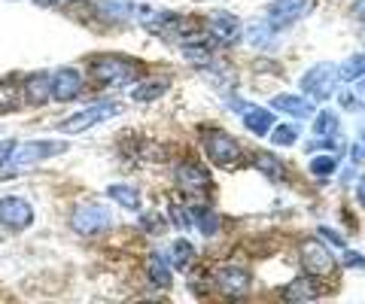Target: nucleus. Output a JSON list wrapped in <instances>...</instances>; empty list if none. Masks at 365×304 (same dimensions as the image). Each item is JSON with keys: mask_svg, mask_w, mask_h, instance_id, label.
<instances>
[{"mask_svg": "<svg viewBox=\"0 0 365 304\" xmlns=\"http://www.w3.org/2000/svg\"><path fill=\"white\" fill-rule=\"evenodd\" d=\"M88 76L98 85H125V83L140 80L143 64H137L131 58H119V55H98V58H91Z\"/></svg>", "mask_w": 365, "mask_h": 304, "instance_id": "f257e3e1", "label": "nucleus"}, {"mask_svg": "<svg viewBox=\"0 0 365 304\" xmlns=\"http://www.w3.org/2000/svg\"><path fill=\"white\" fill-rule=\"evenodd\" d=\"M64 150H67V143H61V140H31V143H19L16 150H13V159H9L4 167H0V177L19 174V171H25V167H31V164L49 159V155H61Z\"/></svg>", "mask_w": 365, "mask_h": 304, "instance_id": "f03ea898", "label": "nucleus"}, {"mask_svg": "<svg viewBox=\"0 0 365 304\" xmlns=\"http://www.w3.org/2000/svg\"><path fill=\"white\" fill-rule=\"evenodd\" d=\"M113 225V216L107 207L95 204V201H88V204H79L73 213H71V229L76 234H83V238H95V234H104L107 229Z\"/></svg>", "mask_w": 365, "mask_h": 304, "instance_id": "7ed1b4c3", "label": "nucleus"}, {"mask_svg": "<svg viewBox=\"0 0 365 304\" xmlns=\"http://www.w3.org/2000/svg\"><path fill=\"white\" fill-rule=\"evenodd\" d=\"M204 152L216 167H235L237 159H241V146L232 134H225L220 128H210L204 134Z\"/></svg>", "mask_w": 365, "mask_h": 304, "instance_id": "20e7f679", "label": "nucleus"}, {"mask_svg": "<svg viewBox=\"0 0 365 304\" xmlns=\"http://www.w3.org/2000/svg\"><path fill=\"white\" fill-rule=\"evenodd\" d=\"M302 268H304V274H311V277H332L338 265H335L332 250H329L323 241L307 238L302 243Z\"/></svg>", "mask_w": 365, "mask_h": 304, "instance_id": "39448f33", "label": "nucleus"}, {"mask_svg": "<svg viewBox=\"0 0 365 304\" xmlns=\"http://www.w3.org/2000/svg\"><path fill=\"white\" fill-rule=\"evenodd\" d=\"M338 80L341 76H338V70L332 64H317L302 76V88L311 95V100H329L335 95Z\"/></svg>", "mask_w": 365, "mask_h": 304, "instance_id": "423d86ee", "label": "nucleus"}, {"mask_svg": "<svg viewBox=\"0 0 365 304\" xmlns=\"http://www.w3.org/2000/svg\"><path fill=\"white\" fill-rule=\"evenodd\" d=\"M314 4L317 0H274L268 6V25L271 28H289L311 13Z\"/></svg>", "mask_w": 365, "mask_h": 304, "instance_id": "0eeeda50", "label": "nucleus"}, {"mask_svg": "<svg viewBox=\"0 0 365 304\" xmlns=\"http://www.w3.org/2000/svg\"><path fill=\"white\" fill-rule=\"evenodd\" d=\"M213 283H216V289H220L222 295L241 298V295L250 292V274L244 271V268H237V265H222L220 271L213 274Z\"/></svg>", "mask_w": 365, "mask_h": 304, "instance_id": "6e6552de", "label": "nucleus"}, {"mask_svg": "<svg viewBox=\"0 0 365 304\" xmlns=\"http://www.w3.org/2000/svg\"><path fill=\"white\" fill-rule=\"evenodd\" d=\"M116 112H122L119 104H101V107L83 110V112H76V116H71L67 122H61V134H79V131H86L91 125H98V122L116 116Z\"/></svg>", "mask_w": 365, "mask_h": 304, "instance_id": "1a4fd4ad", "label": "nucleus"}, {"mask_svg": "<svg viewBox=\"0 0 365 304\" xmlns=\"http://www.w3.org/2000/svg\"><path fill=\"white\" fill-rule=\"evenodd\" d=\"M0 222L13 231L28 229L34 222V207L25 198H0Z\"/></svg>", "mask_w": 365, "mask_h": 304, "instance_id": "9d476101", "label": "nucleus"}, {"mask_svg": "<svg viewBox=\"0 0 365 304\" xmlns=\"http://www.w3.org/2000/svg\"><path fill=\"white\" fill-rule=\"evenodd\" d=\"M177 183L186 195H204L210 192V174L195 162H182L177 167Z\"/></svg>", "mask_w": 365, "mask_h": 304, "instance_id": "9b49d317", "label": "nucleus"}, {"mask_svg": "<svg viewBox=\"0 0 365 304\" xmlns=\"http://www.w3.org/2000/svg\"><path fill=\"white\" fill-rule=\"evenodd\" d=\"M83 95V76L73 67H61V70L52 73V98L67 104V100H73Z\"/></svg>", "mask_w": 365, "mask_h": 304, "instance_id": "f8f14e48", "label": "nucleus"}, {"mask_svg": "<svg viewBox=\"0 0 365 304\" xmlns=\"http://www.w3.org/2000/svg\"><path fill=\"white\" fill-rule=\"evenodd\" d=\"M207 33L220 43H235L241 37V21H237L232 13H213L207 21Z\"/></svg>", "mask_w": 365, "mask_h": 304, "instance_id": "ddd939ff", "label": "nucleus"}, {"mask_svg": "<svg viewBox=\"0 0 365 304\" xmlns=\"http://www.w3.org/2000/svg\"><path fill=\"white\" fill-rule=\"evenodd\" d=\"M21 92H25V100L31 107H43L46 100L52 98V76L49 73H31L25 85H21Z\"/></svg>", "mask_w": 365, "mask_h": 304, "instance_id": "4468645a", "label": "nucleus"}, {"mask_svg": "<svg viewBox=\"0 0 365 304\" xmlns=\"http://www.w3.org/2000/svg\"><path fill=\"white\" fill-rule=\"evenodd\" d=\"M271 107L274 110H283V112H289V116L295 119H311L314 116V100H307V98H299V95H277L271 100Z\"/></svg>", "mask_w": 365, "mask_h": 304, "instance_id": "2eb2a0df", "label": "nucleus"}, {"mask_svg": "<svg viewBox=\"0 0 365 304\" xmlns=\"http://www.w3.org/2000/svg\"><path fill=\"white\" fill-rule=\"evenodd\" d=\"M319 295V286L311 280V274L307 277H299V280H292V283L283 289V298L292 301V304H302V301H314Z\"/></svg>", "mask_w": 365, "mask_h": 304, "instance_id": "dca6fc26", "label": "nucleus"}, {"mask_svg": "<svg viewBox=\"0 0 365 304\" xmlns=\"http://www.w3.org/2000/svg\"><path fill=\"white\" fill-rule=\"evenodd\" d=\"M244 125L250 134H268L274 128V119H271V110H262V107H244Z\"/></svg>", "mask_w": 365, "mask_h": 304, "instance_id": "f3484780", "label": "nucleus"}, {"mask_svg": "<svg viewBox=\"0 0 365 304\" xmlns=\"http://www.w3.org/2000/svg\"><path fill=\"white\" fill-rule=\"evenodd\" d=\"M146 274H150L155 286H162V289L170 286V262L162 253H150V258H146Z\"/></svg>", "mask_w": 365, "mask_h": 304, "instance_id": "a211bd4d", "label": "nucleus"}, {"mask_svg": "<svg viewBox=\"0 0 365 304\" xmlns=\"http://www.w3.org/2000/svg\"><path fill=\"white\" fill-rule=\"evenodd\" d=\"M170 268H177V271H189L192 265H195V246H192L189 241H174V246H170Z\"/></svg>", "mask_w": 365, "mask_h": 304, "instance_id": "6ab92c4d", "label": "nucleus"}, {"mask_svg": "<svg viewBox=\"0 0 365 304\" xmlns=\"http://www.w3.org/2000/svg\"><path fill=\"white\" fill-rule=\"evenodd\" d=\"M107 195L116 201L119 207H125V210H140V192L131 186V183H119V186H110L107 189Z\"/></svg>", "mask_w": 365, "mask_h": 304, "instance_id": "aec40b11", "label": "nucleus"}, {"mask_svg": "<svg viewBox=\"0 0 365 304\" xmlns=\"http://www.w3.org/2000/svg\"><path fill=\"white\" fill-rule=\"evenodd\" d=\"M253 164H256L268 179H283V177H287V167L280 164V159H274V155H268V152H256V155H253Z\"/></svg>", "mask_w": 365, "mask_h": 304, "instance_id": "412c9836", "label": "nucleus"}, {"mask_svg": "<svg viewBox=\"0 0 365 304\" xmlns=\"http://www.w3.org/2000/svg\"><path fill=\"white\" fill-rule=\"evenodd\" d=\"M19 88L21 85H16L13 80H0V112H13L19 107V100H21Z\"/></svg>", "mask_w": 365, "mask_h": 304, "instance_id": "4be33fe9", "label": "nucleus"}, {"mask_svg": "<svg viewBox=\"0 0 365 304\" xmlns=\"http://www.w3.org/2000/svg\"><path fill=\"white\" fill-rule=\"evenodd\" d=\"M168 92V83L165 80H150V83H140V85H137L134 88V100H143V104H146V100H155V98H162Z\"/></svg>", "mask_w": 365, "mask_h": 304, "instance_id": "5701e85b", "label": "nucleus"}, {"mask_svg": "<svg viewBox=\"0 0 365 304\" xmlns=\"http://www.w3.org/2000/svg\"><path fill=\"white\" fill-rule=\"evenodd\" d=\"M314 134L317 137H335L338 134V116L335 112H329V110L319 112L317 122H314Z\"/></svg>", "mask_w": 365, "mask_h": 304, "instance_id": "b1692460", "label": "nucleus"}, {"mask_svg": "<svg viewBox=\"0 0 365 304\" xmlns=\"http://www.w3.org/2000/svg\"><path fill=\"white\" fill-rule=\"evenodd\" d=\"M362 73H365V52H359V55H353V58H347L344 67L338 70V76H341V80H347V83L359 80Z\"/></svg>", "mask_w": 365, "mask_h": 304, "instance_id": "393cba45", "label": "nucleus"}, {"mask_svg": "<svg viewBox=\"0 0 365 304\" xmlns=\"http://www.w3.org/2000/svg\"><path fill=\"white\" fill-rule=\"evenodd\" d=\"M274 33H277V28H271L268 21H262V25L250 28V43H253V46H274Z\"/></svg>", "mask_w": 365, "mask_h": 304, "instance_id": "a878e982", "label": "nucleus"}, {"mask_svg": "<svg viewBox=\"0 0 365 304\" xmlns=\"http://www.w3.org/2000/svg\"><path fill=\"white\" fill-rule=\"evenodd\" d=\"M195 222H198V229H201L204 238H210V234L220 231V216H216L213 210H207V207H201V210H198Z\"/></svg>", "mask_w": 365, "mask_h": 304, "instance_id": "bb28decb", "label": "nucleus"}, {"mask_svg": "<svg viewBox=\"0 0 365 304\" xmlns=\"http://www.w3.org/2000/svg\"><path fill=\"white\" fill-rule=\"evenodd\" d=\"M344 107L350 110V107H365V73L359 76V80H353V88L350 92H344Z\"/></svg>", "mask_w": 365, "mask_h": 304, "instance_id": "cd10ccee", "label": "nucleus"}, {"mask_svg": "<svg viewBox=\"0 0 365 304\" xmlns=\"http://www.w3.org/2000/svg\"><path fill=\"white\" fill-rule=\"evenodd\" d=\"M170 219H174V225H177L180 231H189L192 225H195V219L189 216V210H186V207H180V201H177V198L170 201Z\"/></svg>", "mask_w": 365, "mask_h": 304, "instance_id": "c85d7f7f", "label": "nucleus"}, {"mask_svg": "<svg viewBox=\"0 0 365 304\" xmlns=\"http://www.w3.org/2000/svg\"><path fill=\"white\" fill-rule=\"evenodd\" d=\"M140 229L143 231H150V234H165L168 231V219L165 216H158V213H143L140 216Z\"/></svg>", "mask_w": 365, "mask_h": 304, "instance_id": "c756f323", "label": "nucleus"}, {"mask_svg": "<svg viewBox=\"0 0 365 304\" xmlns=\"http://www.w3.org/2000/svg\"><path fill=\"white\" fill-rule=\"evenodd\" d=\"M335 171H338V159H332V155H319V159L311 162L314 177H332Z\"/></svg>", "mask_w": 365, "mask_h": 304, "instance_id": "7c9ffc66", "label": "nucleus"}, {"mask_svg": "<svg viewBox=\"0 0 365 304\" xmlns=\"http://www.w3.org/2000/svg\"><path fill=\"white\" fill-rule=\"evenodd\" d=\"M101 9H107V16H113V19H131L134 16V6L119 4V0H101Z\"/></svg>", "mask_w": 365, "mask_h": 304, "instance_id": "2f4dec72", "label": "nucleus"}, {"mask_svg": "<svg viewBox=\"0 0 365 304\" xmlns=\"http://www.w3.org/2000/svg\"><path fill=\"white\" fill-rule=\"evenodd\" d=\"M271 140L274 146H292L295 140H299V131H295L292 125H277V128H271Z\"/></svg>", "mask_w": 365, "mask_h": 304, "instance_id": "473e14b6", "label": "nucleus"}, {"mask_svg": "<svg viewBox=\"0 0 365 304\" xmlns=\"http://www.w3.org/2000/svg\"><path fill=\"white\" fill-rule=\"evenodd\" d=\"M16 140H4V143H0V167H4L9 159H13V150H16Z\"/></svg>", "mask_w": 365, "mask_h": 304, "instance_id": "72a5a7b5", "label": "nucleus"}, {"mask_svg": "<svg viewBox=\"0 0 365 304\" xmlns=\"http://www.w3.org/2000/svg\"><path fill=\"white\" fill-rule=\"evenodd\" d=\"M317 231H319V238H323V241H329L332 246H344V241H341L335 231H329V229H317Z\"/></svg>", "mask_w": 365, "mask_h": 304, "instance_id": "f704fd0d", "label": "nucleus"}, {"mask_svg": "<svg viewBox=\"0 0 365 304\" xmlns=\"http://www.w3.org/2000/svg\"><path fill=\"white\" fill-rule=\"evenodd\" d=\"M344 265H350V268H365V258H362L359 253H344Z\"/></svg>", "mask_w": 365, "mask_h": 304, "instance_id": "c9c22d12", "label": "nucleus"}, {"mask_svg": "<svg viewBox=\"0 0 365 304\" xmlns=\"http://www.w3.org/2000/svg\"><path fill=\"white\" fill-rule=\"evenodd\" d=\"M350 159H353V164H359V162H365V143H356L350 150Z\"/></svg>", "mask_w": 365, "mask_h": 304, "instance_id": "e433bc0d", "label": "nucleus"}, {"mask_svg": "<svg viewBox=\"0 0 365 304\" xmlns=\"http://www.w3.org/2000/svg\"><path fill=\"white\" fill-rule=\"evenodd\" d=\"M350 13H353V19H359V21H365V0H356V4L350 6Z\"/></svg>", "mask_w": 365, "mask_h": 304, "instance_id": "4c0bfd02", "label": "nucleus"}, {"mask_svg": "<svg viewBox=\"0 0 365 304\" xmlns=\"http://www.w3.org/2000/svg\"><path fill=\"white\" fill-rule=\"evenodd\" d=\"M356 198H359V204L365 207V177L359 179V189H356Z\"/></svg>", "mask_w": 365, "mask_h": 304, "instance_id": "58836bf2", "label": "nucleus"}, {"mask_svg": "<svg viewBox=\"0 0 365 304\" xmlns=\"http://www.w3.org/2000/svg\"><path fill=\"white\" fill-rule=\"evenodd\" d=\"M34 4H37V6H58L61 0H34Z\"/></svg>", "mask_w": 365, "mask_h": 304, "instance_id": "ea45409f", "label": "nucleus"}, {"mask_svg": "<svg viewBox=\"0 0 365 304\" xmlns=\"http://www.w3.org/2000/svg\"><path fill=\"white\" fill-rule=\"evenodd\" d=\"M362 143H365V128H362Z\"/></svg>", "mask_w": 365, "mask_h": 304, "instance_id": "a19ab883", "label": "nucleus"}]
</instances>
